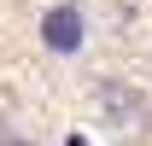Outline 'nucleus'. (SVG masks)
I'll use <instances>...</instances> for the list:
<instances>
[{"instance_id": "obj_2", "label": "nucleus", "mask_w": 152, "mask_h": 146, "mask_svg": "<svg viewBox=\"0 0 152 146\" xmlns=\"http://www.w3.org/2000/svg\"><path fill=\"white\" fill-rule=\"evenodd\" d=\"M64 146H88V140H82V134H64Z\"/></svg>"}, {"instance_id": "obj_1", "label": "nucleus", "mask_w": 152, "mask_h": 146, "mask_svg": "<svg viewBox=\"0 0 152 146\" xmlns=\"http://www.w3.org/2000/svg\"><path fill=\"white\" fill-rule=\"evenodd\" d=\"M35 35H41V47H47L53 58H76L82 47H88V12H82L76 0H58V6L41 12Z\"/></svg>"}, {"instance_id": "obj_3", "label": "nucleus", "mask_w": 152, "mask_h": 146, "mask_svg": "<svg viewBox=\"0 0 152 146\" xmlns=\"http://www.w3.org/2000/svg\"><path fill=\"white\" fill-rule=\"evenodd\" d=\"M0 146H29V140H0Z\"/></svg>"}]
</instances>
